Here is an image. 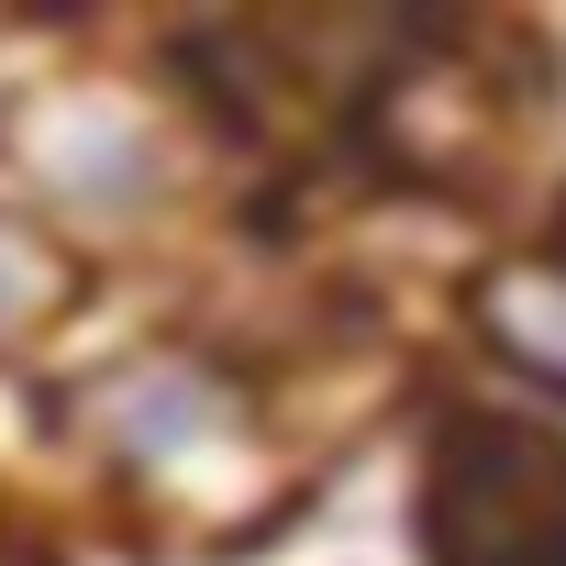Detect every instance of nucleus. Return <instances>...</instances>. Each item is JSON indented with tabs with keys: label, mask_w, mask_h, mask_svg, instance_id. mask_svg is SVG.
Listing matches in <instances>:
<instances>
[{
	"label": "nucleus",
	"mask_w": 566,
	"mask_h": 566,
	"mask_svg": "<svg viewBox=\"0 0 566 566\" xmlns=\"http://www.w3.org/2000/svg\"><path fill=\"white\" fill-rule=\"evenodd\" d=\"M45 478L145 555H233L290 533L312 444L255 356L211 334H134L45 378Z\"/></svg>",
	"instance_id": "1"
},
{
	"label": "nucleus",
	"mask_w": 566,
	"mask_h": 566,
	"mask_svg": "<svg viewBox=\"0 0 566 566\" xmlns=\"http://www.w3.org/2000/svg\"><path fill=\"white\" fill-rule=\"evenodd\" d=\"M233 145L189 112L156 45H34V67L0 78V200L34 211L90 277L178 266L222 211Z\"/></svg>",
	"instance_id": "2"
},
{
	"label": "nucleus",
	"mask_w": 566,
	"mask_h": 566,
	"mask_svg": "<svg viewBox=\"0 0 566 566\" xmlns=\"http://www.w3.org/2000/svg\"><path fill=\"white\" fill-rule=\"evenodd\" d=\"M411 566H566V411L511 378H455L400 433Z\"/></svg>",
	"instance_id": "3"
},
{
	"label": "nucleus",
	"mask_w": 566,
	"mask_h": 566,
	"mask_svg": "<svg viewBox=\"0 0 566 566\" xmlns=\"http://www.w3.org/2000/svg\"><path fill=\"white\" fill-rule=\"evenodd\" d=\"M455 323L478 345V378H511L533 400H566V200L533 211L522 244H500V255L467 266Z\"/></svg>",
	"instance_id": "4"
},
{
	"label": "nucleus",
	"mask_w": 566,
	"mask_h": 566,
	"mask_svg": "<svg viewBox=\"0 0 566 566\" xmlns=\"http://www.w3.org/2000/svg\"><path fill=\"white\" fill-rule=\"evenodd\" d=\"M90 301H101V277H90L34 211L0 200V378H34V367L90 323Z\"/></svg>",
	"instance_id": "5"
},
{
	"label": "nucleus",
	"mask_w": 566,
	"mask_h": 566,
	"mask_svg": "<svg viewBox=\"0 0 566 566\" xmlns=\"http://www.w3.org/2000/svg\"><path fill=\"white\" fill-rule=\"evenodd\" d=\"M0 566H67V555H56V533H45L34 511H12V500H0Z\"/></svg>",
	"instance_id": "6"
},
{
	"label": "nucleus",
	"mask_w": 566,
	"mask_h": 566,
	"mask_svg": "<svg viewBox=\"0 0 566 566\" xmlns=\"http://www.w3.org/2000/svg\"><path fill=\"white\" fill-rule=\"evenodd\" d=\"M555 411H566V400H555Z\"/></svg>",
	"instance_id": "7"
}]
</instances>
